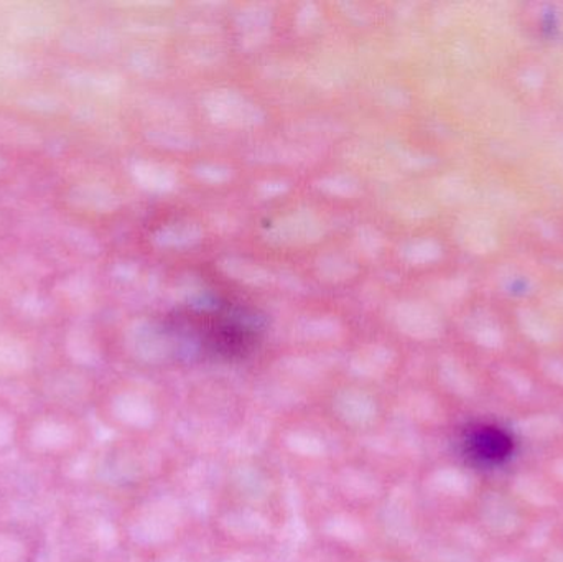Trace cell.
<instances>
[{
    "instance_id": "obj_1",
    "label": "cell",
    "mask_w": 563,
    "mask_h": 562,
    "mask_svg": "<svg viewBox=\"0 0 563 562\" xmlns=\"http://www.w3.org/2000/svg\"><path fill=\"white\" fill-rule=\"evenodd\" d=\"M92 441L85 412L42 403L22 411L16 451L26 464L59 467L81 458Z\"/></svg>"
},
{
    "instance_id": "obj_2",
    "label": "cell",
    "mask_w": 563,
    "mask_h": 562,
    "mask_svg": "<svg viewBox=\"0 0 563 562\" xmlns=\"http://www.w3.org/2000/svg\"><path fill=\"white\" fill-rule=\"evenodd\" d=\"M147 439L118 438L99 445L88 464V482L108 497L134 498L151 478Z\"/></svg>"
},
{
    "instance_id": "obj_3",
    "label": "cell",
    "mask_w": 563,
    "mask_h": 562,
    "mask_svg": "<svg viewBox=\"0 0 563 562\" xmlns=\"http://www.w3.org/2000/svg\"><path fill=\"white\" fill-rule=\"evenodd\" d=\"M91 411L104 428L128 439L151 438L161 428L165 416L154 393L132 383L96 392Z\"/></svg>"
},
{
    "instance_id": "obj_4",
    "label": "cell",
    "mask_w": 563,
    "mask_h": 562,
    "mask_svg": "<svg viewBox=\"0 0 563 562\" xmlns=\"http://www.w3.org/2000/svg\"><path fill=\"white\" fill-rule=\"evenodd\" d=\"M170 502L151 495L129 500L118 520V538L125 551L139 558L154 557L170 547Z\"/></svg>"
},
{
    "instance_id": "obj_5",
    "label": "cell",
    "mask_w": 563,
    "mask_h": 562,
    "mask_svg": "<svg viewBox=\"0 0 563 562\" xmlns=\"http://www.w3.org/2000/svg\"><path fill=\"white\" fill-rule=\"evenodd\" d=\"M203 109L214 124L231 129H253L263 124V109L236 89L218 88L203 98Z\"/></svg>"
},
{
    "instance_id": "obj_6",
    "label": "cell",
    "mask_w": 563,
    "mask_h": 562,
    "mask_svg": "<svg viewBox=\"0 0 563 562\" xmlns=\"http://www.w3.org/2000/svg\"><path fill=\"white\" fill-rule=\"evenodd\" d=\"M124 350L134 362L158 365L170 359L172 340L154 320L137 319L124 330Z\"/></svg>"
},
{
    "instance_id": "obj_7",
    "label": "cell",
    "mask_w": 563,
    "mask_h": 562,
    "mask_svg": "<svg viewBox=\"0 0 563 562\" xmlns=\"http://www.w3.org/2000/svg\"><path fill=\"white\" fill-rule=\"evenodd\" d=\"M45 535L29 520H0V562H40Z\"/></svg>"
},
{
    "instance_id": "obj_8",
    "label": "cell",
    "mask_w": 563,
    "mask_h": 562,
    "mask_svg": "<svg viewBox=\"0 0 563 562\" xmlns=\"http://www.w3.org/2000/svg\"><path fill=\"white\" fill-rule=\"evenodd\" d=\"M324 234V224L313 211L298 210L274 220L264 231L269 243L279 246H303L317 243Z\"/></svg>"
},
{
    "instance_id": "obj_9",
    "label": "cell",
    "mask_w": 563,
    "mask_h": 562,
    "mask_svg": "<svg viewBox=\"0 0 563 562\" xmlns=\"http://www.w3.org/2000/svg\"><path fill=\"white\" fill-rule=\"evenodd\" d=\"M387 319L399 332L412 339H433L440 332L435 313L419 300L402 299L390 304Z\"/></svg>"
},
{
    "instance_id": "obj_10",
    "label": "cell",
    "mask_w": 563,
    "mask_h": 562,
    "mask_svg": "<svg viewBox=\"0 0 563 562\" xmlns=\"http://www.w3.org/2000/svg\"><path fill=\"white\" fill-rule=\"evenodd\" d=\"M274 10L267 3H247L236 13L234 25L240 33L241 45L246 49L257 48L266 42L273 29Z\"/></svg>"
},
{
    "instance_id": "obj_11",
    "label": "cell",
    "mask_w": 563,
    "mask_h": 562,
    "mask_svg": "<svg viewBox=\"0 0 563 562\" xmlns=\"http://www.w3.org/2000/svg\"><path fill=\"white\" fill-rule=\"evenodd\" d=\"M131 175L135 184L148 194H172L178 187V175L174 168L161 162L139 158L132 162Z\"/></svg>"
},
{
    "instance_id": "obj_12",
    "label": "cell",
    "mask_w": 563,
    "mask_h": 562,
    "mask_svg": "<svg viewBox=\"0 0 563 562\" xmlns=\"http://www.w3.org/2000/svg\"><path fill=\"white\" fill-rule=\"evenodd\" d=\"M482 521L493 535L509 537L519 530L521 517L508 498L499 494H489L482 504Z\"/></svg>"
},
{
    "instance_id": "obj_13",
    "label": "cell",
    "mask_w": 563,
    "mask_h": 562,
    "mask_svg": "<svg viewBox=\"0 0 563 562\" xmlns=\"http://www.w3.org/2000/svg\"><path fill=\"white\" fill-rule=\"evenodd\" d=\"M203 240V230L194 221H172L155 231L152 243L162 250H188Z\"/></svg>"
},
{
    "instance_id": "obj_14",
    "label": "cell",
    "mask_w": 563,
    "mask_h": 562,
    "mask_svg": "<svg viewBox=\"0 0 563 562\" xmlns=\"http://www.w3.org/2000/svg\"><path fill=\"white\" fill-rule=\"evenodd\" d=\"M218 266L231 279L247 284V286L264 287L277 280L276 274L271 273L267 267L261 266L254 261L244 260V257H223Z\"/></svg>"
},
{
    "instance_id": "obj_15",
    "label": "cell",
    "mask_w": 563,
    "mask_h": 562,
    "mask_svg": "<svg viewBox=\"0 0 563 562\" xmlns=\"http://www.w3.org/2000/svg\"><path fill=\"white\" fill-rule=\"evenodd\" d=\"M430 488L443 497L468 498L475 491V482L459 467H442L429 478Z\"/></svg>"
},
{
    "instance_id": "obj_16",
    "label": "cell",
    "mask_w": 563,
    "mask_h": 562,
    "mask_svg": "<svg viewBox=\"0 0 563 562\" xmlns=\"http://www.w3.org/2000/svg\"><path fill=\"white\" fill-rule=\"evenodd\" d=\"M32 366V356L20 340L0 335V376L13 378L23 375Z\"/></svg>"
},
{
    "instance_id": "obj_17",
    "label": "cell",
    "mask_w": 563,
    "mask_h": 562,
    "mask_svg": "<svg viewBox=\"0 0 563 562\" xmlns=\"http://www.w3.org/2000/svg\"><path fill=\"white\" fill-rule=\"evenodd\" d=\"M515 432L532 441H545L563 434V421L558 415L542 412V415H531L528 418L518 419L512 425Z\"/></svg>"
},
{
    "instance_id": "obj_18",
    "label": "cell",
    "mask_w": 563,
    "mask_h": 562,
    "mask_svg": "<svg viewBox=\"0 0 563 562\" xmlns=\"http://www.w3.org/2000/svg\"><path fill=\"white\" fill-rule=\"evenodd\" d=\"M317 273L328 283H343V280H350L356 276L357 264L347 254L330 251V253L318 256Z\"/></svg>"
},
{
    "instance_id": "obj_19",
    "label": "cell",
    "mask_w": 563,
    "mask_h": 562,
    "mask_svg": "<svg viewBox=\"0 0 563 562\" xmlns=\"http://www.w3.org/2000/svg\"><path fill=\"white\" fill-rule=\"evenodd\" d=\"M512 492L534 507H554V492L538 475L521 474L512 481Z\"/></svg>"
},
{
    "instance_id": "obj_20",
    "label": "cell",
    "mask_w": 563,
    "mask_h": 562,
    "mask_svg": "<svg viewBox=\"0 0 563 562\" xmlns=\"http://www.w3.org/2000/svg\"><path fill=\"white\" fill-rule=\"evenodd\" d=\"M71 200L89 210L109 211L119 205L118 195L101 184H82L71 191Z\"/></svg>"
},
{
    "instance_id": "obj_21",
    "label": "cell",
    "mask_w": 563,
    "mask_h": 562,
    "mask_svg": "<svg viewBox=\"0 0 563 562\" xmlns=\"http://www.w3.org/2000/svg\"><path fill=\"white\" fill-rule=\"evenodd\" d=\"M20 418H22V411L16 409L10 399L0 395V459L16 451Z\"/></svg>"
},
{
    "instance_id": "obj_22",
    "label": "cell",
    "mask_w": 563,
    "mask_h": 562,
    "mask_svg": "<svg viewBox=\"0 0 563 562\" xmlns=\"http://www.w3.org/2000/svg\"><path fill=\"white\" fill-rule=\"evenodd\" d=\"M294 333L303 340H333L341 337L343 327L331 316L305 317L294 327Z\"/></svg>"
},
{
    "instance_id": "obj_23",
    "label": "cell",
    "mask_w": 563,
    "mask_h": 562,
    "mask_svg": "<svg viewBox=\"0 0 563 562\" xmlns=\"http://www.w3.org/2000/svg\"><path fill=\"white\" fill-rule=\"evenodd\" d=\"M393 362L394 352L389 346L369 345L354 356L351 365L360 375H366V373H374L376 375V373L389 368Z\"/></svg>"
},
{
    "instance_id": "obj_24",
    "label": "cell",
    "mask_w": 563,
    "mask_h": 562,
    "mask_svg": "<svg viewBox=\"0 0 563 562\" xmlns=\"http://www.w3.org/2000/svg\"><path fill=\"white\" fill-rule=\"evenodd\" d=\"M147 137L158 147L170 148V151H191L197 147L195 135L184 129L158 125V128L148 129Z\"/></svg>"
},
{
    "instance_id": "obj_25",
    "label": "cell",
    "mask_w": 563,
    "mask_h": 562,
    "mask_svg": "<svg viewBox=\"0 0 563 562\" xmlns=\"http://www.w3.org/2000/svg\"><path fill=\"white\" fill-rule=\"evenodd\" d=\"M440 376H442L445 388H449V392H452L453 395L462 396V398H470V396L475 395V382H473L472 376H470L462 366L456 365L455 362L446 360L442 365Z\"/></svg>"
},
{
    "instance_id": "obj_26",
    "label": "cell",
    "mask_w": 563,
    "mask_h": 562,
    "mask_svg": "<svg viewBox=\"0 0 563 562\" xmlns=\"http://www.w3.org/2000/svg\"><path fill=\"white\" fill-rule=\"evenodd\" d=\"M314 187L330 197L351 198L360 191V184L351 175L328 174L314 181Z\"/></svg>"
},
{
    "instance_id": "obj_27",
    "label": "cell",
    "mask_w": 563,
    "mask_h": 562,
    "mask_svg": "<svg viewBox=\"0 0 563 562\" xmlns=\"http://www.w3.org/2000/svg\"><path fill=\"white\" fill-rule=\"evenodd\" d=\"M399 254L407 263L419 266V264H426L429 261L435 260L437 254H439V247L432 241H407V243L399 247Z\"/></svg>"
},
{
    "instance_id": "obj_28",
    "label": "cell",
    "mask_w": 563,
    "mask_h": 562,
    "mask_svg": "<svg viewBox=\"0 0 563 562\" xmlns=\"http://www.w3.org/2000/svg\"><path fill=\"white\" fill-rule=\"evenodd\" d=\"M194 174L198 180L210 185L228 184L234 177L233 168L224 164H217V162H203V164L195 165Z\"/></svg>"
},
{
    "instance_id": "obj_29",
    "label": "cell",
    "mask_w": 563,
    "mask_h": 562,
    "mask_svg": "<svg viewBox=\"0 0 563 562\" xmlns=\"http://www.w3.org/2000/svg\"><path fill=\"white\" fill-rule=\"evenodd\" d=\"M356 246L364 256L376 257L377 254L383 253L384 236L376 230V228H357Z\"/></svg>"
},
{
    "instance_id": "obj_30",
    "label": "cell",
    "mask_w": 563,
    "mask_h": 562,
    "mask_svg": "<svg viewBox=\"0 0 563 562\" xmlns=\"http://www.w3.org/2000/svg\"><path fill=\"white\" fill-rule=\"evenodd\" d=\"M503 378H505V382L511 386V389L516 393V395H531L532 383L529 382V378H526L525 375H521V373L512 372V370H509V372L503 373Z\"/></svg>"
},
{
    "instance_id": "obj_31",
    "label": "cell",
    "mask_w": 563,
    "mask_h": 562,
    "mask_svg": "<svg viewBox=\"0 0 563 562\" xmlns=\"http://www.w3.org/2000/svg\"><path fill=\"white\" fill-rule=\"evenodd\" d=\"M260 194L266 198L279 197V195L285 194L288 190V181L285 180H264L261 181L260 187H257Z\"/></svg>"
},
{
    "instance_id": "obj_32",
    "label": "cell",
    "mask_w": 563,
    "mask_h": 562,
    "mask_svg": "<svg viewBox=\"0 0 563 562\" xmlns=\"http://www.w3.org/2000/svg\"><path fill=\"white\" fill-rule=\"evenodd\" d=\"M551 525L541 524L532 530V533L529 535L528 543L531 544L532 548H541L544 547L549 541V535H551Z\"/></svg>"
},
{
    "instance_id": "obj_33",
    "label": "cell",
    "mask_w": 563,
    "mask_h": 562,
    "mask_svg": "<svg viewBox=\"0 0 563 562\" xmlns=\"http://www.w3.org/2000/svg\"><path fill=\"white\" fill-rule=\"evenodd\" d=\"M544 372L552 382L563 386V360H549L544 363Z\"/></svg>"
},
{
    "instance_id": "obj_34",
    "label": "cell",
    "mask_w": 563,
    "mask_h": 562,
    "mask_svg": "<svg viewBox=\"0 0 563 562\" xmlns=\"http://www.w3.org/2000/svg\"><path fill=\"white\" fill-rule=\"evenodd\" d=\"M492 562H528L525 558L516 557V554H499L493 558Z\"/></svg>"
},
{
    "instance_id": "obj_35",
    "label": "cell",
    "mask_w": 563,
    "mask_h": 562,
    "mask_svg": "<svg viewBox=\"0 0 563 562\" xmlns=\"http://www.w3.org/2000/svg\"><path fill=\"white\" fill-rule=\"evenodd\" d=\"M552 474H554L559 481L563 482V458L555 459V461L552 462Z\"/></svg>"
},
{
    "instance_id": "obj_36",
    "label": "cell",
    "mask_w": 563,
    "mask_h": 562,
    "mask_svg": "<svg viewBox=\"0 0 563 562\" xmlns=\"http://www.w3.org/2000/svg\"><path fill=\"white\" fill-rule=\"evenodd\" d=\"M548 562H563V551H561V550L552 551V553L549 554Z\"/></svg>"
},
{
    "instance_id": "obj_37",
    "label": "cell",
    "mask_w": 563,
    "mask_h": 562,
    "mask_svg": "<svg viewBox=\"0 0 563 562\" xmlns=\"http://www.w3.org/2000/svg\"><path fill=\"white\" fill-rule=\"evenodd\" d=\"M369 562H402V561L394 560V558L379 557V558H374V560H371Z\"/></svg>"
},
{
    "instance_id": "obj_38",
    "label": "cell",
    "mask_w": 563,
    "mask_h": 562,
    "mask_svg": "<svg viewBox=\"0 0 563 562\" xmlns=\"http://www.w3.org/2000/svg\"><path fill=\"white\" fill-rule=\"evenodd\" d=\"M0 168H2V161H0Z\"/></svg>"
}]
</instances>
